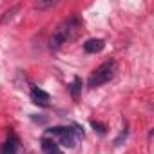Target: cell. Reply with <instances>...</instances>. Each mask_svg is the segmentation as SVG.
<instances>
[{"mask_svg": "<svg viewBox=\"0 0 154 154\" xmlns=\"http://www.w3.org/2000/svg\"><path fill=\"white\" fill-rule=\"evenodd\" d=\"M91 125H93V129H96L100 134H105V132H107V127H105V125H102L100 122H94V120H93V122H91Z\"/></svg>", "mask_w": 154, "mask_h": 154, "instance_id": "cell-10", "label": "cell"}, {"mask_svg": "<svg viewBox=\"0 0 154 154\" xmlns=\"http://www.w3.org/2000/svg\"><path fill=\"white\" fill-rule=\"evenodd\" d=\"M82 26L80 18L78 17H69L65 18L62 24H58V27L53 31V36H51V47L53 49H60L65 42H69L76 31H78V27Z\"/></svg>", "mask_w": 154, "mask_h": 154, "instance_id": "cell-1", "label": "cell"}, {"mask_svg": "<svg viewBox=\"0 0 154 154\" xmlns=\"http://www.w3.org/2000/svg\"><path fill=\"white\" fill-rule=\"evenodd\" d=\"M67 87H69V93H71L72 98H78V94H80V91H82V80L76 76V78H74Z\"/></svg>", "mask_w": 154, "mask_h": 154, "instance_id": "cell-8", "label": "cell"}, {"mask_svg": "<svg viewBox=\"0 0 154 154\" xmlns=\"http://www.w3.org/2000/svg\"><path fill=\"white\" fill-rule=\"evenodd\" d=\"M42 150H44L45 154H63V152L60 150L58 143H56L53 138H49V136H44V138H42Z\"/></svg>", "mask_w": 154, "mask_h": 154, "instance_id": "cell-7", "label": "cell"}, {"mask_svg": "<svg viewBox=\"0 0 154 154\" xmlns=\"http://www.w3.org/2000/svg\"><path fill=\"white\" fill-rule=\"evenodd\" d=\"M45 136L53 138L58 145L67 147V149H72L76 145V141H78L74 138V132H72L71 127H51V129L45 131Z\"/></svg>", "mask_w": 154, "mask_h": 154, "instance_id": "cell-3", "label": "cell"}, {"mask_svg": "<svg viewBox=\"0 0 154 154\" xmlns=\"http://www.w3.org/2000/svg\"><path fill=\"white\" fill-rule=\"evenodd\" d=\"M116 62L114 60H107L103 62L100 67H96L93 71V74L89 76V87L91 89H96V87H102L105 85L107 82H111L114 78V74H116Z\"/></svg>", "mask_w": 154, "mask_h": 154, "instance_id": "cell-2", "label": "cell"}, {"mask_svg": "<svg viewBox=\"0 0 154 154\" xmlns=\"http://www.w3.org/2000/svg\"><path fill=\"white\" fill-rule=\"evenodd\" d=\"M18 150H20V140L15 132H9L8 140L0 147V154H18Z\"/></svg>", "mask_w": 154, "mask_h": 154, "instance_id": "cell-4", "label": "cell"}, {"mask_svg": "<svg viewBox=\"0 0 154 154\" xmlns=\"http://www.w3.org/2000/svg\"><path fill=\"white\" fill-rule=\"evenodd\" d=\"M53 6H56L54 0H47V2L38 0V2H35V8H36V9H47V8H53Z\"/></svg>", "mask_w": 154, "mask_h": 154, "instance_id": "cell-9", "label": "cell"}, {"mask_svg": "<svg viewBox=\"0 0 154 154\" xmlns=\"http://www.w3.org/2000/svg\"><path fill=\"white\" fill-rule=\"evenodd\" d=\"M29 96H31V102H33L35 105H40V107H47V105H49V100H51L49 93H45V91L40 89V87H33L31 93H29Z\"/></svg>", "mask_w": 154, "mask_h": 154, "instance_id": "cell-5", "label": "cell"}, {"mask_svg": "<svg viewBox=\"0 0 154 154\" xmlns=\"http://www.w3.org/2000/svg\"><path fill=\"white\" fill-rule=\"evenodd\" d=\"M103 47H105V42H103L102 38H89V40H85V44H84V51L89 53V54L100 53V51H103Z\"/></svg>", "mask_w": 154, "mask_h": 154, "instance_id": "cell-6", "label": "cell"}]
</instances>
